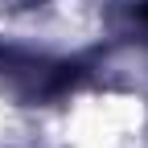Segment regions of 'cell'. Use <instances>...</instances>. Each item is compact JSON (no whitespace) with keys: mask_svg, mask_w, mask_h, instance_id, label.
<instances>
[{"mask_svg":"<svg viewBox=\"0 0 148 148\" xmlns=\"http://www.w3.org/2000/svg\"><path fill=\"white\" fill-rule=\"evenodd\" d=\"M140 16H144V21H148V4H144V8H140Z\"/></svg>","mask_w":148,"mask_h":148,"instance_id":"6da1fadb","label":"cell"}]
</instances>
